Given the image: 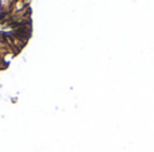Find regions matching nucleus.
Segmentation results:
<instances>
[{
	"label": "nucleus",
	"instance_id": "f257e3e1",
	"mask_svg": "<svg viewBox=\"0 0 154 152\" xmlns=\"http://www.w3.org/2000/svg\"><path fill=\"white\" fill-rule=\"evenodd\" d=\"M0 31L31 35L30 0H0Z\"/></svg>",
	"mask_w": 154,
	"mask_h": 152
}]
</instances>
